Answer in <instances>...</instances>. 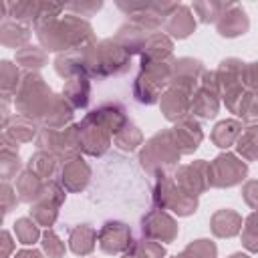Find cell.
Here are the masks:
<instances>
[{
	"instance_id": "6da1fadb",
	"label": "cell",
	"mask_w": 258,
	"mask_h": 258,
	"mask_svg": "<svg viewBox=\"0 0 258 258\" xmlns=\"http://www.w3.org/2000/svg\"><path fill=\"white\" fill-rule=\"evenodd\" d=\"M216 179H212L214 185H234L246 175V165L238 161L234 155H220L214 161Z\"/></svg>"
},
{
	"instance_id": "7a4b0ae2",
	"label": "cell",
	"mask_w": 258,
	"mask_h": 258,
	"mask_svg": "<svg viewBox=\"0 0 258 258\" xmlns=\"http://www.w3.org/2000/svg\"><path fill=\"white\" fill-rule=\"evenodd\" d=\"M131 244V232L121 222H109L101 230V248L105 252H119Z\"/></svg>"
},
{
	"instance_id": "3957f363",
	"label": "cell",
	"mask_w": 258,
	"mask_h": 258,
	"mask_svg": "<svg viewBox=\"0 0 258 258\" xmlns=\"http://www.w3.org/2000/svg\"><path fill=\"white\" fill-rule=\"evenodd\" d=\"M240 216L236 212H230V210H222L218 214H214V220H212V230L216 236H234L238 234L240 230Z\"/></svg>"
},
{
	"instance_id": "277c9868",
	"label": "cell",
	"mask_w": 258,
	"mask_h": 258,
	"mask_svg": "<svg viewBox=\"0 0 258 258\" xmlns=\"http://www.w3.org/2000/svg\"><path fill=\"white\" fill-rule=\"evenodd\" d=\"M175 135H177V145H183L181 151H194L202 139V131L198 123H183L179 129L175 127Z\"/></svg>"
},
{
	"instance_id": "5b68a950",
	"label": "cell",
	"mask_w": 258,
	"mask_h": 258,
	"mask_svg": "<svg viewBox=\"0 0 258 258\" xmlns=\"http://www.w3.org/2000/svg\"><path fill=\"white\" fill-rule=\"evenodd\" d=\"M93 240H95V232L85 224V226H79L75 232H73V236H71V248H73V252H77V254H87V252H91L93 250Z\"/></svg>"
},
{
	"instance_id": "8992f818",
	"label": "cell",
	"mask_w": 258,
	"mask_h": 258,
	"mask_svg": "<svg viewBox=\"0 0 258 258\" xmlns=\"http://www.w3.org/2000/svg\"><path fill=\"white\" fill-rule=\"evenodd\" d=\"M226 16V24H220V34L224 36H238L244 34L248 28V18L244 14V10H236L234 14H224Z\"/></svg>"
},
{
	"instance_id": "52a82bcc",
	"label": "cell",
	"mask_w": 258,
	"mask_h": 258,
	"mask_svg": "<svg viewBox=\"0 0 258 258\" xmlns=\"http://www.w3.org/2000/svg\"><path fill=\"white\" fill-rule=\"evenodd\" d=\"M238 133H240V123H236V121H222V123H218V127L214 129L212 139H214L220 147H228V145L236 139Z\"/></svg>"
},
{
	"instance_id": "ba28073f",
	"label": "cell",
	"mask_w": 258,
	"mask_h": 258,
	"mask_svg": "<svg viewBox=\"0 0 258 258\" xmlns=\"http://www.w3.org/2000/svg\"><path fill=\"white\" fill-rule=\"evenodd\" d=\"M179 258H216V246L208 240H198L189 244Z\"/></svg>"
},
{
	"instance_id": "9c48e42d",
	"label": "cell",
	"mask_w": 258,
	"mask_h": 258,
	"mask_svg": "<svg viewBox=\"0 0 258 258\" xmlns=\"http://www.w3.org/2000/svg\"><path fill=\"white\" fill-rule=\"evenodd\" d=\"M14 226H16V234H18V238H20L22 244H32V242L38 238V230H36V226H34L30 220L22 218V220H18Z\"/></svg>"
},
{
	"instance_id": "30bf717a",
	"label": "cell",
	"mask_w": 258,
	"mask_h": 258,
	"mask_svg": "<svg viewBox=\"0 0 258 258\" xmlns=\"http://www.w3.org/2000/svg\"><path fill=\"white\" fill-rule=\"evenodd\" d=\"M171 30H173V34L175 36H179V38H183V36H187L189 34V30L194 28V20L189 18V12L185 10V8H181V16H179V20L177 18H173V22H171V26H169Z\"/></svg>"
},
{
	"instance_id": "8fae6325",
	"label": "cell",
	"mask_w": 258,
	"mask_h": 258,
	"mask_svg": "<svg viewBox=\"0 0 258 258\" xmlns=\"http://www.w3.org/2000/svg\"><path fill=\"white\" fill-rule=\"evenodd\" d=\"M254 143H256V133H254V127H250L246 133H242L238 141V151L248 159H254Z\"/></svg>"
},
{
	"instance_id": "7c38bea8",
	"label": "cell",
	"mask_w": 258,
	"mask_h": 258,
	"mask_svg": "<svg viewBox=\"0 0 258 258\" xmlns=\"http://www.w3.org/2000/svg\"><path fill=\"white\" fill-rule=\"evenodd\" d=\"M202 97H204V99L196 101L194 111H196L198 115H202V117H214V115H216V109H218L216 99H212V101H210V97H212V95H208V93H204Z\"/></svg>"
},
{
	"instance_id": "4fadbf2b",
	"label": "cell",
	"mask_w": 258,
	"mask_h": 258,
	"mask_svg": "<svg viewBox=\"0 0 258 258\" xmlns=\"http://www.w3.org/2000/svg\"><path fill=\"white\" fill-rule=\"evenodd\" d=\"M44 250L48 252V256H52V258H60L62 256V252H64V246L60 244V240L52 234V232H46L44 234Z\"/></svg>"
},
{
	"instance_id": "5bb4252c",
	"label": "cell",
	"mask_w": 258,
	"mask_h": 258,
	"mask_svg": "<svg viewBox=\"0 0 258 258\" xmlns=\"http://www.w3.org/2000/svg\"><path fill=\"white\" fill-rule=\"evenodd\" d=\"M36 169L40 175H48L52 171V159L46 153H38L34 159H30V169Z\"/></svg>"
},
{
	"instance_id": "9a60e30c",
	"label": "cell",
	"mask_w": 258,
	"mask_h": 258,
	"mask_svg": "<svg viewBox=\"0 0 258 258\" xmlns=\"http://www.w3.org/2000/svg\"><path fill=\"white\" fill-rule=\"evenodd\" d=\"M244 244L254 252L258 246H256V232H254V214L248 218L246 222V234H244Z\"/></svg>"
},
{
	"instance_id": "2e32d148",
	"label": "cell",
	"mask_w": 258,
	"mask_h": 258,
	"mask_svg": "<svg viewBox=\"0 0 258 258\" xmlns=\"http://www.w3.org/2000/svg\"><path fill=\"white\" fill-rule=\"evenodd\" d=\"M16 258H40V254L38 252H20V254H16Z\"/></svg>"
},
{
	"instance_id": "e0dca14e",
	"label": "cell",
	"mask_w": 258,
	"mask_h": 258,
	"mask_svg": "<svg viewBox=\"0 0 258 258\" xmlns=\"http://www.w3.org/2000/svg\"><path fill=\"white\" fill-rule=\"evenodd\" d=\"M230 258H248L246 254H234V256H230Z\"/></svg>"
},
{
	"instance_id": "ac0fdd59",
	"label": "cell",
	"mask_w": 258,
	"mask_h": 258,
	"mask_svg": "<svg viewBox=\"0 0 258 258\" xmlns=\"http://www.w3.org/2000/svg\"><path fill=\"white\" fill-rule=\"evenodd\" d=\"M0 12H2V4H0Z\"/></svg>"
}]
</instances>
